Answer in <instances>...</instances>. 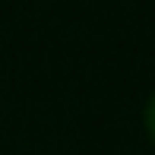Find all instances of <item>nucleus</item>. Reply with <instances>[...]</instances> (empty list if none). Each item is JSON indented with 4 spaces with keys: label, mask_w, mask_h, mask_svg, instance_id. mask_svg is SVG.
<instances>
[{
    "label": "nucleus",
    "mask_w": 155,
    "mask_h": 155,
    "mask_svg": "<svg viewBox=\"0 0 155 155\" xmlns=\"http://www.w3.org/2000/svg\"><path fill=\"white\" fill-rule=\"evenodd\" d=\"M143 124H146V133H149V139L155 143V92L149 95V101H146V111H143Z\"/></svg>",
    "instance_id": "f257e3e1"
}]
</instances>
